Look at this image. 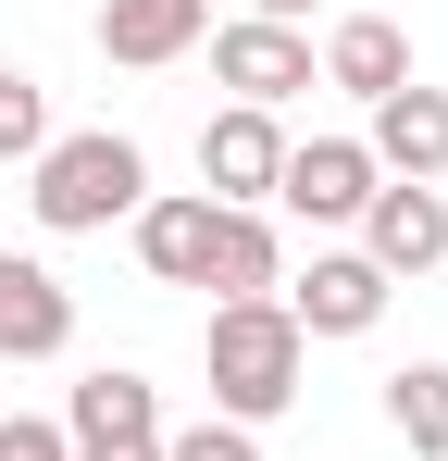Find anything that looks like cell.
Here are the masks:
<instances>
[{
	"label": "cell",
	"mask_w": 448,
	"mask_h": 461,
	"mask_svg": "<svg viewBox=\"0 0 448 461\" xmlns=\"http://www.w3.org/2000/svg\"><path fill=\"white\" fill-rule=\"evenodd\" d=\"M249 13H262V25H299V13H311V0H249Z\"/></svg>",
	"instance_id": "d6986e66"
},
{
	"label": "cell",
	"mask_w": 448,
	"mask_h": 461,
	"mask_svg": "<svg viewBox=\"0 0 448 461\" xmlns=\"http://www.w3.org/2000/svg\"><path fill=\"white\" fill-rule=\"evenodd\" d=\"M0 461H75V437L50 411H0Z\"/></svg>",
	"instance_id": "ac0fdd59"
},
{
	"label": "cell",
	"mask_w": 448,
	"mask_h": 461,
	"mask_svg": "<svg viewBox=\"0 0 448 461\" xmlns=\"http://www.w3.org/2000/svg\"><path fill=\"white\" fill-rule=\"evenodd\" d=\"M125 237H138L149 287H200V262H212V200H200V187H149L138 212H125Z\"/></svg>",
	"instance_id": "7c38bea8"
},
{
	"label": "cell",
	"mask_w": 448,
	"mask_h": 461,
	"mask_svg": "<svg viewBox=\"0 0 448 461\" xmlns=\"http://www.w3.org/2000/svg\"><path fill=\"white\" fill-rule=\"evenodd\" d=\"M200 375H212V411L224 424H274L311 375V337L287 324V300H212V337H200Z\"/></svg>",
	"instance_id": "6da1fadb"
},
{
	"label": "cell",
	"mask_w": 448,
	"mask_h": 461,
	"mask_svg": "<svg viewBox=\"0 0 448 461\" xmlns=\"http://www.w3.org/2000/svg\"><path fill=\"white\" fill-rule=\"evenodd\" d=\"M274 175H287V125H274V113H249V100H224L212 125H200V200L262 212V200H274Z\"/></svg>",
	"instance_id": "277c9868"
},
{
	"label": "cell",
	"mask_w": 448,
	"mask_h": 461,
	"mask_svg": "<svg viewBox=\"0 0 448 461\" xmlns=\"http://www.w3.org/2000/svg\"><path fill=\"white\" fill-rule=\"evenodd\" d=\"M162 461H262V437H249V424H175V437H162Z\"/></svg>",
	"instance_id": "e0dca14e"
},
{
	"label": "cell",
	"mask_w": 448,
	"mask_h": 461,
	"mask_svg": "<svg viewBox=\"0 0 448 461\" xmlns=\"http://www.w3.org/2000/svg\"><path fill=\"white\" fill-rule=\"evenodd\" d=\"M63 349H75V287L50 262L0 249V362H63Z\"/></svg>",
	"instance_id": "30bf717a"
},
{
	"label": "cell",
	"mask_w": 448,
	"mask_h": 461,
	"mask_svg": "<svg viewBox=\"0 0 448 461\" xmlns=\"http://www.w3.org/2000/svg\"><path fill=\"white\" fill-rule=\"evenodd\" d=\"M362 262L386 287H399V275H436L448 262V187H399V175H386L362 200Z\"/></svg>",
	"instance_id": "ba28073f"
},
{
	"label": "cell",
	"mask_w": 448,
	"mask_h": 461,
	"mask_svg": "<svg viewBox=\"0 0 448 461\" xmlns=\"http://www.w3.org/2000/svg\"><path fill=\"white\" fill-rule=\"evenodd\" d=\"M200 287H212V300H274V287H287L274 212H224V200H212V262H200Z\"/></svg>",
	"instance_id": "4fadbf2b"
},
{
	"label": "cell",
	"mask_w": 448,
	"mask_h": 461,
	"mask_svg": "<svg viewBox=\"0 0 448 461\" xmlns=\"http://www.w3.org/2000/svg\"><path fill=\"white\" fill-rule=\"evenodd\" d=\"M38 150H50V87L0 63V162H38Z\"/></svg>",
	"instance_id": "2e32d148"
},
{
	"label": "cell",
	"mask_w": 448,
	"mask_h": 461,
	"mask_svg": "<svg viewBox=\"0 0 448 461\" xmlns=\"http://www.w3.org/2000/svg\"><path fill=\"white\" fill-rule=\"evenodd\" d=\"M362 150H373V175H399V187H436L448 175V87H386L373 100V125H362Z\"/></svg>",
	"instance_id": "9c48e42d"
},
{
	"label": "cell",
	"mask_w": 448,
	"mask_h": 461,
	"mask_svg": "<svg viewBox=\"0 0 448 461\" xmlns=\"http://www.w3.org/2000/svg\"><path fill=\"white\" fill-rule=\"evenodd\" d=\"M274 300H287V324H299V337H373L399 287L373 275L362 249H311V262H299V275L274 287Z\"/></svg>",
	"instance_id": "5b68a950"
},
{
	"label": "cell",
	"mask_w": 448,
	"mask_h": 461,
	"mask_svg": "<svg viewBox=\"0 0 448 461\" xmlns=\"http://www.w3.org/2000/svg\"><path fill=\"white\" fill-rule=\"evenodd\" d=\"M63 437H75V461H162V386L125 375V362H100L63 399Z\"/></svg>",
	"instance_id": "3957f363"
},
{
	"label": "cell",
	"mask_w": 448,
	"mask_h": 461,
	"mask_svg": "<svg viewBox=\"0 0 448 461\" xmlns=\"http://www.w3.org/2000/svg\"><path fill=\"white\" fill-rule=\"evenodd\" d=\"M373 187H386V175H373L362 138H287V175H274V200H287L299 225H362Z\"/></svg>",
	"instance_id": "52a82bcc"
},
{
	"label": "cell",
	"mask_w": 448,
	"mask_h": 461,
	"mask_svg": "<svg viewBox=\"0 0 448 461\" xmlns=\"http://www.w3.org/2000/svg\"><path fill=\"white\" fill-rule=\"evenodd\" d=\"M138 200H149V150L112 138V125H75V138H50L25 162V212L50 237H100V225H125Z\"/></svg>",
	"instance_id": "7a4b0ae2"
},
{
	"label": "cell",
	"mask_w": 448,
	"mask_h": 461,
	"mask_svg": "<svg viewBox=\"0 0 448 461\" xmlns=\"http://www.w3.org/2000/svg\"><path fill=\"white\" fill-rule=\"evenodd\" d=\"M324 87H349V100H386V87H411V38L386 25V13H336V38H324V63H311Z\"/></svg>",
	"instance_id": "5bb4252c"
},
{
	"label": "cell",
	"mask_w": 448,
	"mask_h": 461,
	"mask_svg": "<svg viewBox=\"0 0 448 461\" xmlns=\"http://www.w3.org/2000/svg\"><path fill=\"white\" fill-rule=\"evenodd\" d=\"M212 76H224V100H249V113H287L299 87H324L311 76V38H299V25H262V13L212 25Z\"/></svg>",
	"instance_id": "8992f818"
},
{
	"label": "cell",
	"mask_w": 448,
	"mask_h": 461,
	"mask_svg": "<svg viewBox=\"0 0 448 461\" xmlns=\"http://www.w3.org/2000/svg\"><path fill=\"white\" fill-rule=\"evenodd\" d=\"M386 424L411 461H448V362H399L386 375Z\"/></svg>",
	"instance_id": "9a60e30c"
},
{
	"label": "cell",
	"mask_w": 448,
	"mask_h": 461,
	"mask_svg": "<svg viewBox=\"0 0 448 461\" xmlns=\"http://www.w3.org/2000/svg\"><path fill=\"white\" fill-rule=\"evenodd\" d=\"M200 38H212V0H100V63H125V76L187 63Z\"/></svg>",
	"instance_id": "8fae6325"
}]
</instances>
